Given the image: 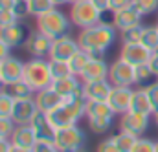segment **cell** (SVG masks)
Masks as SVG:
<instances>
[{"mask_svg": "<svg viewBox=\"0 0 158 152\" xmlns=\"http://www.w3.org/2000/svg\"><path fill=\"white\" fill-rule=\"evenodd\" d=\"M118 37V30L114 24H96L79 31V48L85 50L90 57H103L105 51L114 44Z\"/></svg>", "mask_w": 158, "mask_h": 152, "instance_id": "cell-1", "label": "cell"}, {"mask_svg": "<svg viewBox=\"0 0 158 152\" xmlns=\"http://www.w3.org/2000/svg\"><path fill=\"white\" fill-rule=\"evenodd\" d=\"M48 115H50V119H52V123H53L55 128L77 125L79 119L83 115H86V99H85V94H77V95L66 97L57 108H53Z\"/></svg>", "mask_w": 158, "mask_h": 152, "instance_id": "cell-2", "label": "cell"}, {"mask_svg": "<svg viewBox=\"0 0 158 152\" xmlns=\"http://www.w3.org/2000/svg\"><path fill=\"white\" fill-rule=\"evenodd\" d=\"M72 26L74 24L70 20V15H66L59 7H53L48 13L37 17V30L42 31L44 35H48L52 40L68 35L70 30H72Z\"/></svg>", "mask_w": 158, "mask_h": 152, "instance_id": "cell-3", "label": "cell"}, {"mask_svg": "<svg viewBox=\"0 0 158 152\" xmlns=\"http://www.w3.org/2000/svg\"><path fill=\"white\" fill-rule=\"evenodd\" d=\"M22 79L35 92L52 86L53 77H52V72H50V61H46L44 57H31L24 66V77Z\"/></svg>", "mask_w": 158, "mask_h": 152, "instance_id": "cell-4", "label": "cell"}, {"mask_svg": "<svg viewBox=\"0 0 158 152\" xmlns=\"http://www.w3.org/2000/svg\"><path fill=\"white\" fill-rule=\"evenodd\" d=\"M101 13L92 0H77L74 4H70V20L74 26H77L79 30H85V28H90V26H96L101 22Z\"/></svg>", "mask_w": 158, "mask_h": 152, "instance_id": "cell-5", "label": "cell"}, {"mask_svg": "<svg viewBox=\"0 0 158 152\" xmlns=\"http://www.w3.org/2000/svg\"><path fill=\"white\" fill-rule=\"evenodd\" d=\"M53 143L61 152H76L79 149H85L86 136H85V132L79 128L77 125L61 126V128L55 130Z\"/></svg>", "mask_w": 158, "mask_h": 152, "instance_id": "cell-6", "label": "cell"}, {"mask_svg": "<svg viewBox=\"0 0 158 152\" xmlns=\"http://www.w3.org/2000/svg\"><path fill=\"white\" fill-rule=\"evenodd\" d=\"M134 75H136V66L129 64L121 57L114 61L109 68V81L112 82V86H132Z\"/></svg>", "mask_w": 158, "mask_h": 152, "instance_id": "cell-7", "label": "cell"}, {"mask_svg": "<svg viewBox=\"0 0 158 152\" xmlns=\"http://www.w3.org/2000/svg\"><path fill=\"white\" fill-rule=\"evenodd\" d=\"M149 123H151V115L149 114H140V112H125L121 115V121H119V130H125V132H131L134 134L136 138H142V134L149 128Z\"/></svg>", "mask_w": 158, "mask_h": 152, "instance_id": "cell-8", "label": "cell"}, {"mask_svg": "<svg viewBox=\"0 0 158 152\" xmlns=\"http://www.w3.org/2000/svg\"><path fill=\"white\" fill-rule=\"evenodd\" d=\"M52 44H53V40L48 35H44L39 30H33V31H30V35L26 38L24 50L31 57H50Z\"/></svg>", "mask_w": 158, "mask_h": 152, "instance_id": "cell-9", "label": "cell"}, {"mask_svg": "<svg viewBox=\"0 0 158 152\" xmlns=\"http://www.w3.org/2000/svg\"><path fill=\"white\" fill-rule=\"evenodd\" d=\"M151 55H153V51L147 50L142 42H127V44H121V53H119V57H121L123 61H127L129 64H132V66L149 64Z\"/></svg>", "mask_w": 158, "mask_h": 152, "instance_id": "cell-10", "label": "cell"}, {"mask_svg": "<svg viewBox=\"0 0 158 152\" xmlns=\"http://www.w3.org/2000/svg\"><path fill=\"white\" fill-rule=\"evenodd\" d=\"M132 94H134V90H132L131 86H112L107 103H109V106L114 110V114L123 115L125 112L131 110Z\"/></svg>", "mask_w": 158, "mask_h": 152, "instance_id": "cell-11", "label": "cell"}, {"mask_svg": "<svg viewBox=\"0 0 158 152\" xmlns=\"http://www.w3.org/2000/svg\"><path fill=\"white\" fill-rule=\"evenodd\" d=\"M109 64L103 57H90L88 64L81 72L79 79L83 82H94V81H105L109 79Z\"/></svg>", "mask_w": 158, "mask_h": 152, "instance_id": "cell-12", "label": "cell"}, {"mask_svg": "<svg viewBox=\"0 0 158 152\" xmlns=\"http://www.w3.org/2000/svg\"><path fill=\"white\" fill-rule=\"evenodd\" d=\"M37 112H39V108H37V103H35V95L28 97V99H15L11 117L17 125H30Z\"/></svg>", "mask_w": 158, "mask_h": 152, "instance_id": "cell-13", "label": "cell"}, {"mask_svg": "<svg viewBox=\"0 0 158 152\" xmlns=\"http://www.w3.org/2000/svg\"><path fill=\"white\" fill-rule=\"evenodd\" d=\"M77 50H79L77 38L64 35V37H59L53 40L52 50H50V59H53V61H68Z\"/></svg>", "mask_w": 158, "mask_h": 152, "instance_id": "cell-14", "label": "cell"}, {"mask_svg": "<svg viewBox=\"0 0 158 152\" xmlns=\"http://www.w3.org/2000/svg\"><path fill=\"white\" fill-rule=\"evenodd\" d=\"M31 128L35 130V136H37V141H53V136H55V126L50 119V115L46 112H37L31 119Z\"/></svg>", "mask_w": 158, "mask_h": 152, "instance_id": "cell-15", "label": "cell"}, {"mask_svg": "<svg viewBox=\"0 0 158 152\" xmlns=\"http://www.w3.org/2000/svg\"><path fill=\"white\" fill-rule=\"evenodd\" d=\"M28 35H30V31L26 30L24 24H20V20L15 22V24H11V26H7V28H4V30H0V38L9 48H20V46H24Z\"/></svg>", "mask_w": 158, "mask_h": 152, "instance_id": "cell-16", "label": "cell"}, {"mask_svg": "<svg viewBox=\"0 0 158 152\" xmlns=\"http://www.w3.org/2000/svg\"><path fill=\"white\" fill-rule=\"evenodd\" d=\"M24 66L26 62H22L20 59L9 55L6 61L0 62V70H2V81H4V86L6 84H11L15 81H20L24 77Z\"/></svg>", "mask_w": 158, "mask_h": 152, "instance_id": "cell-17", "label": "cell"}, {"mask_svg": "<svg viewBox=\"0 0 158 152\" xmlns=\"http://www.w3.org/2000/svg\"><path fill=\"white\" fill-rule=\"evenodd\" d=\"M52 88H53L63 99H66V97L83 94V81H81L77 75H68V77H63V79H53Z\"/></svg>", "mask_w": 158, "mask_h": 152, "instance_id": "cell-18", "label": "cell"}, {"mask_svg": "<svg viewBox=\"0 0 158 152\" xmlns=\"http://www.w3.org/2000/svg\"><path fill=\"white\" fill-rule=\"evenodd\" d=\"M112 90V82L109 79L105 81H94V82H83V94L86 101H107Z\"/></svg>", "mask_w": 158, "mask_h": 152, "instance_id": "cell-19", "label": "cell"}, {"mask_svg": "<svg viewBox=\"0 0 158 152\" xmlns=\"http://www.w3.org/2000/svg\"><path fill=\"white\" fill-rule=\"evenodd\" d=\"M142 17H143L142 13H138L132 6H129V7L121 9V11L112 13V24H114V28L118 31H123L127 28H132V26L142 24Z\"/></svg>", "mask_w": 158, "mask_h": 152, "instance_id": "cell-20", "label": "cell"}, {"mask_svg": "<svg viewBox=\"0 0 158 152\" xmlns=\"http://www.w3.org/2000/svg\"><path fill=\"white\" fill-rule=\"evenodd\" d=\"M64 99L52 88V86H48V88H42L39 92H35V103H37V108H39L40 112H46V114H50L53 108H57L61 103H63Z\"/></svg>", "mask_w": 158, "mask_h": 152, "instance_id": "cell-21", "label": "cell"}, {"mask_svg": "<svg viewBox=\"0 0 158 152\" xmlns=\"http://www.w3.org/2000/svg\"><path fill=\"white\" fill-rule=\"evenodd\" d=\"M9 139L13 145L26 147V149H33L37 143V136H35V130L31 128V125H17V128L13 130Z\"/></svg>", "mask_w": 158, "mask_h": 152, "instance_id": "cell-22", "label": "cell"}, {"mask_svg": "<svg viewBox=\"0 0 158 152\" xmlns=\"http://www.w3.org/2000/svg\"><path fill=\"white\" fill-rule=\"evenodd\" d=\"M131 110L132 112H140V114H155V106L151 103V99L145 94V88H138L132 94V101H131Z\"/></svg>", "mask_w": 158, "mask_h": 152, "instance_id": "cell-23", "label": "cell"}, {"mask_svg": "<svg viewBox=\"0 0 158 152\" xmlns=\"http://www.w3.org/2000/svg\"><path fill=\"white\" fill-rule=\"evenodd\" d=\"M6 92H7L13 99H28V97H33V95H35V90H33L24 79L15 81V82H11V84H6Z\"/></svg>", "mask_w": 158, "mask_h": 152, "instance_id": "cell-24", "label": "cell"}, {"mask_svg": "<svg viewBox=\"0 0 158 152\" xmlns=\"http://www.w3.org/2000/svg\"><path fill=\"white\" fill-rule=\"evenodd\" d=\"M114 110L107 101H86V119L90 117H114Z\"/></svg>", "mask_w": 158, "mask_h": 152, "instance_id": "cell-25", "label": "cell"}, {"mask_svg": "<svg viewBox=\"0 0 158 152\" xmlns=\"http://www.w3.org/2000/svg\"><path fill=\"white\" fill-rule=\"evenodd\" d=\"M88 61H90V55H88L85 50H81V48H79L77 51L68 59V66H70L72 74L79 77V75H81V72L85 70V66L88 64Z\"/></svg>", "mask_w": 158, "mask_h": 152, "instance_id": "cell-26", "label": "cell"}, {"mask_svg": "<svg viewBox=\"0 0 158 152\" xmlns=\"http://www.w3.org/2000/svg\"><path fill=\"white\" fill-rule=\"evenodd\" d=\"M112 139H114V143H116V147L119 149V152H131L132 150V147H134V143H136V136L134 134H131V132H125V130H119L118 134H114L112 136Z\"/></svg>", "mask_w": 158, "mask_h": 152, "instance_id": "cell-27", "label": "cell"}, {"mask_svg": "<svg viewBox=\"0 0 158 152\" xmlns=\"http://www.w3.org/2000/svg\"><path fill=\"white\" fill-rule=\"evenodd\" d=\"M26 7H28V15L31 17H40L44 13H48L50 9H53V2L52 0H26Z\"/></svg>", "mask_w": 158, "mask_h": 152, "instance_id": "cell-28", "label": "cell"}, {"mask_svg": "<svg viewBox=\"0 0 158 152\" xmlns=\"http://www.w3.org/2000/svg\"><path fill=\"white\" fill-rule=\"evenodd\" d=\"M140 42H142L147 50L156 51L158 50V30H156V26H145Z\"/></svg>", "mask_w": 158, "mask_h": 152, "instance_id": "cell-29", "label": "cell"}, {"mask_svg": "<svg viewBox=\"0 0 158 152\" xmlns=\"http://www.w3.org/2000/svg\"><path fill=\"white\" fill-rule=\"evenodd\" d=\"M114 117H90L88 119V128L94 134H107L112 126Z\"/></svg>", "mask_w": 158, "mask_h": 152, "instance_id": "cell-30", "label": "cell"}, {"mask_svg": "<svg viewBox=\"0 0 158 152\" xmlns=\"http://www.w3.org/2000/svg\"><path fill=\"white\" fill-rule=\"evenodd\" d=\"M155 74L151 72L149 64H142L136 66V75H134V84H138V88H145L147 84H151Z\"/></svg>", "mask_w": 158, "mask_h": 152, "instance_id": "cell-31", "label": "cell"}, {"mask_svg": "<svg viewBox=\"0 0 158 152\" xmlns=\"http://www.w3.org/2000/svg\"><path fill=\"white\" fill-rule=\"evenodd\" d=\"M50 72L53 79H63V77L74 75L70 66H68V61H53L50 59Z\"/></svg>", "mask_w": 158, "mask_h": 152, "instance_id": "cell-32", "label": "cell"}, {"mask_svg": "<svg viewBox=\"0 0 158 152\" xmlns=\"http://www.w3.org/2000/svg\"><path fill=\"white\" fill-rule=\"evenodd\" d=\"M143 28H145V26L138 24V26H132V28H127V30L119 31L121 44H127V42H140L142 33H143Z\"/></svg>", "mask_w": 158, "mask_h": 152, "instance_id": "cell-33", "label": "cell"}, {"mask_svg": "<svg viewBox=\"0 0 158 152\" xmlns=\"http://www.w3.org/2000/svg\"><path fill=\"white\" fill-rule=\"evenodd\" d=\"M131 6L142 15H151L158 11V0H131Z\"/></svg>", "mask_w": 158, "mask_h": 152, "instance_id": "cell-34", "label": "cell"}, {"mask_svg": "<svg viewBox=\"0 0 158 152\" xmlns=\"http://www.w3.org/2000/svg\"><path fill=\"white\" fill-rule=\"evenodd\" d=\"M13 106H15V99L6 90H0V115H9L11 117Z\"/></svg>", "mask_w": 158, "mask_h": 152, "instance_id": "cell-35", "label": "cell"}, {"mask_svg": "<svg viewBox=\"0 0 158 152\" xmlns=\"http://www.w3.org/2000/svg\"><path fill=\"white\" fill-rule=\"evenodd\" d=\"M15 128H17V123L13 121V117H9V115H0V138L9 139Z\"/></svg>", "mask_w": 158, "mask_h": 152, "instance_id": "cell-36", "label": "cell"}, {"mask_svg": "<svg viewBox=\"0 0 158 152\" xmlns=\"http://www.w3.org/2000/svg\"><path fill=\"white\" fill-rule=\"evenodd\" d=\"M131 152H156V141L149 138H138Z\"/></svg>", "mask_w": 158, "mask_h": 152, "instance_id": "cell-37", "label": "cell"}, {"mask_svg": "<svg viewBox=\"0 0 158 152\" xmlns=\"http://www.w3.org/2000/svg\"><path fill=\"white\" fill-rule=\"evenodd\" d=\"M19 20L20 18L15 13V9H0V30H4V28H7L11 24L19 22Z\"/></svg>", "mask_w": 158, "mask_h": 152, "instance_id": "cell-38", "label": "cell"}, {"mask_svg": "<svg viewBox=\"0 0 158 152\" xmlns=\"http://www.w3.org/2000/svg\"><path fill=\"white\" fill-rule=\"evenodd\" d=\"M96 152H119V149L116 147V143H114V139L110 136V138H107V139H103V141L98 143Z\"/></svg>", "mask_w": 158, "mask_h": 152, "instance_id": "cell-39", "label": "cell"}, {"mask_svg": "<svg viewBox=\"0 0 158 152\" xmlns=\"http://www.w3.org/2000/svg\"><path fill=\"white\" fill-rule=\"evenodd\" d=\"M145 94H147V97L151 99V103H153V106H155V112H156L158 110V81L145 86Z\"/></svg>", "mask_w": 158, "mask_h": 152, "instance_id": "cell-40", "label": "cell"}, {"mask_svg": "<svg viewBox=\"0 0 158 152\" xmlns=\"http://www.w3.org/2000/svg\"><path fill=\"white\" fill-rule=\"evenodd\" d=\"M33 152H61L53 141H37L35 147H33Z\"/></svg>", "mask_w": 158, "mask_h": 152, "instance_id": "cell-41", "label": "cell"}, {"mask_svg": "<svg viewBox=\"0 0 158 152\" xmlns=\"http://www.w3.org/2000/svg\"><path fill=\"white\" fill-rule=\"evenodd\" d=\"M129 6H131V0H109V11L110 13L121 11V9H125Z\"/></svg>", "mask_w": 158, "mask_h": 152, "instance_id": "cell-42", "label": "cell"}, {"mask_svg": "<svg viewBox=\"0 0 158 152\" xmlns=\"http://www.w3.org/2000/svg\"><path fill=\"white\" fill-rule=\"evenodd\" d=\"M149 68H151V72L155 74V77H158V50L153 51V55H151V59H149Z\"/></svg>", "mask_w": 158, "mask_h": 152, "instance_id": "cell-43", "label": "cell"}, {"mask_svg": "<svg viewBox=\"0 0 158 152\" xmlns=\"http://www.w3.org/2000/svg\"><path fill=\"white\" fill-rule=\"evenodd\" d=\"M9 55H11V48H9V46L0 38V62H2V61H6Z\"/></svg>", "mask_w": 158, "mask_h": 152, "instance_id": "cell-44", "label": "cell"}, {"mask_svg": "<svg viewBox=\"0 0 158 152\" xmlns=\"http://www.w3.org/2000/svg\"><path fill=\"white\" fill-rule=\"evenodd\" d=\"M19 0H0V9H15Z\"/></svg>", "mask_w": 158, "mask_h": 152, "instance_id": "cell-45", "label": "cell"}, {"mask_svg": "<svg viewBox=\"0 0 158 152\" xmlns=\"http://www.w3.org/2000/svg\"><path fill=\"white\" fill-rule=\"evenodd\" d=\"M9 149H11V139L0 138V152H9Z\"/></svg>", "mask_w": 158, "mask_h": 152, "instance_id": "cell-46", "label": "cell"}, {"mask_svg": "<svg viewBox=\"0 0 158 152\" xmlns=\"http://www.w3.org/2000/svg\"><path fill=\"white\" fill-rule=\"evenodd\" d=\"M94 6L99 9V11H107L109 9V0H92Z\"/></svg>", "mask_w": 158, "mask_h": 152, "instance_id": "cell-47", "label": "cell"}, {"mask_svg": "<svg viewBox=\"0 0 158 152\" xmlns=\"http://www.w3.org/2000/svg\"><path fill=\"white\" fill-rule=\"evenodd\" d=\"M9 152H33V149H26V147H19V145H13L11 143Z\"/></svg>", "mask_w": 158, "mask_h": 152, "instance_id": "cell-48", "label": "cell"}, {"mask_svg": "<svg viewBox=\"0 0 158 152\" xmlns=\"http://www.w3.org/2000/svg\"><path fill=\"white\" fill-rule=\"evenodd\" d=\"M52 2H53V6H55V7L64 6V4H70V0H52Z\"/></svg>", "mask_w": 158, "mask_h": 152, "instance_id": "cell-49", "label": "cell"}, {"mask_svg": "<svg viewBox=\"0 0 158 152\" xmlns=\"http://www.w3.org/2000/svg\"><path fill=\"white\" fill-rule=\"evenodd\" d=\"M153 119H155V125L158 126V110L155 112V114H153Z\"/></svg>", "mask_w": 158, "mask_h": 152, "instance_id": "cell-50", "label": "cell"}, {"mask_svg": "<svg viewBox=\"0 0 158 152\" xmlns=\"http://www.w3.org/2000/svg\"><path fill=\"white\" fill-rule=\"evenodd\" d=\"M4 84V81H2V70H0V86Z\"/></svg>", "mask_w": 158, "mask_h": 152, "instance_id": "cell-51", "label": "cell"}, {"mask_svg": "<svg viewBox=\"0 0 158 152\" xmlns=\"http://www.w3.org/2000/svg\"><path fill=\"white\" fill-rule=\"evenodd\" d=\"M76 152H88L86 149H79V150H76Z\"/></svg>", "mask_w": 158, "mask_h": 152, "instance_id": "cell-52", "label": "cell"}, {"mask_svg": "<svg viewBox=\"0 0 158 152\" xmlns=\"http://www.w3.org/2000/svg\"><path fill=\"white\" fill-rule=\"evenodd\" d=\"M74 2H77V0H70V4H74Z\"/></svg>", "mask_w": 158, "mask_h": 152, "instance_id": "cell-53", "label": "cell"}, {"mask_svg": "<svg viewBox=\"0 0 158 152\" xmlns=\"http://www.w3.org/2000/svg\"><path fill=\"white\" fill-rule=\"evenodd\" d=\"M156 152H158V141H156Z\"/></svg>", "mask_w": 158, "mask_h": 152, "instance_id": "cell-54", "label": "cell"}, {"mask_svg": "<svg viewBox=\"0 0 158 152\" xmlns=\"http://www.w3.org/2000/svg\"><path fill=\"white\" fill-rule=\"evenodd\" d=\"M19 2H26V0H19Z\"/></svg>", "mask_w": 158, "mask_h": 152, "instance_id": "cell-55", "label": "cell"}, {"mask_svg": "<svg viewBox=\"0 0 158 152\" xmlns=\"http://www.w3.org/2000/svg\"><path fill=\"white\" fill-rule=\"evenodd\" d=\"M156 30H158V24H156Z\"/></svg>", "mask_w": 158, "mask_h": 152, "instance_id": "cell-56", "label": "cell"}, {"mask_svg": "<svg viewBox=\"0 0 158 152\" xmlns=\"http://www.w3.org/2000/svg\"><path fill=\"white\" fill-rule=\"evenodd\" d=\"M156 15H158V11H156Z\"/></svg>", "mask_w": 158, "mask_h": 152, "instance_id": "cell-57", "label": "cell"}]
</instances>
